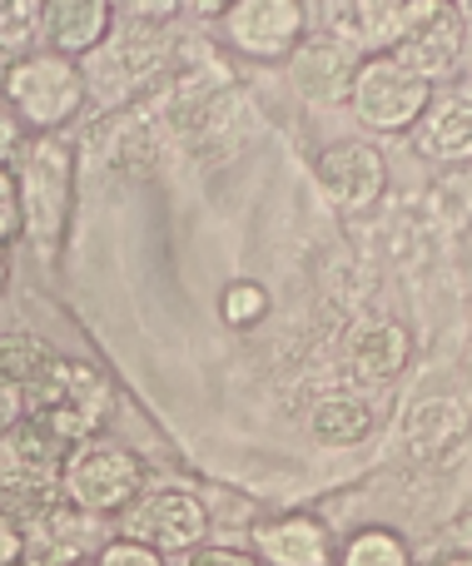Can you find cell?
<instances>
[{
	"mask_svg": "<svg viewBox=\"0 0 472 566\" xmlns=\"http://www.w3.org/2000/svg\"><path fill=\"white\" fill-rule=\"evenodd\" d=\"M145 492V462L109 438H90L60 458V497L90 517H119Z\"/></svg>",
	"mask_w": 472,
	"mask_h": 566,
	"instance_id": "cell-4",
	"label": "cell"
},
{
	"mask_svg": "<svg viewBox=\"0 0 472 566\" xmlns=\"http://www.w3.org/2000/svg\"><path fill=\"white\" fill-rule=\"evenodd\" d=\"M40 0H0V50H20L35 40Z\"/></svg>",
	"mask_w": 472,
	"mask_h": 566,
	"instance_id": "cell-20",
	"label": "cell"
},
{
	"mask_svg": "<svg viewBox=\"0 0 472 566\" xmlns=\"http://www.w3.org/2000/svg\"><path fill=\"white\" fill-rule=\"evenodd\" d=\"M20 422H25V388L0 373V438H6L10 428H20Z\"/></svg>",
	"mask_w": 472,
	"mask_h": 566,
	"instance_id": "cell-23",
	"label": "cell"
},
{
	"mask_svg": "<svg viewBox=\"0 0 472 566\" xmlns=\"http://www.w3.org/2000/svg\"><path fill=\"white\" fill-rule=\"evenodd\" d=\"M95 566H169V557H159V552H155V547H145V542L109 537V542H99Z\"/></svg>",
	"mask_w": 472,
	"mask_h": 566,
	"instance_id": "cell-21",
	"label": "cell"
},
{
	"mask_svg": "<svg viewBox=\"0 0 472 566\" xmlns=\"http://www.w3.org/2000/svg\"><path fill=\"white\" fill-rule=\"evenodd\" d=\"M60 458L65 448L50 442L35 422H20L0 438V507L25 512L60 492Z\"/></svg>",
	"mask_w": 472,
	"mask_h": 566,
	"instance_id": "cell-10",
	"label": "cell"
},
{
	"mask_svg": "<svg viewBox=\"0 0 472 566\" xmlns=\"http://www.w3.org/2000/svg\"><path fill=\"white\" fill-rule=\"evenodd\" d=\"M6 283H10V259H6V249H0V293H6Z\"/></svg>",
	"mask_w": 472,
	"mask_h": 566,
	"instance_id": "cell-29",
	"label": "cell"
},
{
	"mask_svg": "<svg viewBox=\"0 0 472 566\" xmlns=\"http://www.w3.org/2000/svg\"><path fill=\"white\" fill-rule=\"evenodd\" d=\"M348 105H354L358 125L374 129V135H408L418 125V115L433 105V85L423 75H413L394 50H384V55H368L354 70Z\"/></svg>",
	"mask_w": 472,
	"mask_h": 566,
	"instance_id": "cell-5",
	"label": "cell"
},
{
	"mask_svg": "<svg viewBox=\"0 0 472 566\" xmlns=\"http://www.w3.org/2000/svg\"><path fill=\"white\" fill-rule=\"evenodd\" d=\"M219 313H224L229 328H254V323L269 313V293H264V283H254V279H234L224 293H219Z\"/></svg>",
	"mask_w": 472,
	"mask_h": 566,
	"instance_id": "cell-19",
	"label": "cell"
},
{
	"mask_svg": "<svg viewBox=\"0 0 472 566\" xmlns=\"http://www.w3.org/2000/svg\"><path fill=\"white\" fill-rule=\"evenodd\" d=\"M25 557V537H20V517L10 507H0V566H20Z\"/></svg>",
	"mask_w": 472,
	"mask_h": 566,
	"instance_id": "cell-24",
	"label": "cell"
},
{
	"mask_svg": "<svg viewBox=\"0 0 472 566\" xmlns=\"http://www.w3.org/2000/svg\"><path fill=\"white\" fill-rule=\"evenodd\" d=\"M368 428H374V412L358 398H328V402H318V412H314V432L324 442H358Z\"/></svg>",
	"mask_w": 472,
	"mask_h": 566,
	"instance_id": "cell-18",
	"label": "cell"
},
{
	"mask_svg": "<svg viewBox=\"0 0 472 566\" xmlns=\"http://www.w3.org/2000/svg\"><path fill=\"white\" fill-rule=\"evenodd\" d=\"M99 517L70 507L65 497H45L20 512V537H25V566H80L99 552Z\"/></svg>",
	"mask_w": 472,
	"mask_h": 566,
	"instance_id": "cell-9",
	"label": "cell"
},
{
	"mask_svg": "<svg viewBox=\"0 0 472 566\" xmlns=\"http://www.w3.org/2000/svg\"><path fill=\"white\" fill-rule=\"evenodd\" d=\"M15 149H20V125H15V115L0 105V165H10Z\"/></svg>",
	"mask_w": 472,
	"mask_h": 566,
	"instance_id": "cell-27",
	"label": "cell"
},
{
	"mask_svg": "<svg viewBox=\"0 0 472 566\" xmlns=\"http://www.w3.org/2000/svg\"><path fill=\"white\" fill-rule=\"evenodd\" d=\"M334 566H413V547L394 527H364L334 552Z\"/></svg>",
	"mask_w": 472,
	"mask_h": 566,
	"instance_id": "cell-15",
	"label": "cell"
},
{
	"mask_svg": "<svg viewBox=\"0 0 472 566\" xmlns=\"http://www.w3.org/2000/svg\"><path fill=\"white\" fill-rule=\"evenodd\" d=\"M388 30H394V55L428 85L463 65V20L453 15V0H403Z\"/></svg>",
	"mask_w": 472,
	"mask_h": 566,
	"instance_id": "cell-6",
	"label": "cell"
},
{
	"mask_svg": "<svg viewBox=\"0 0 472 566\" xmlns=\"http://www.w3.org/2000/svg\"><path fill=\"white\" fill-rule=\"evenodd\" d=\"M20 234H25V219H20V189H15L10 165H0V249L15 244Z\"/></svg>",
	"mask_w": 472,
	"mask_h": 566,
	"instance_id": "cell-22",
	"label": "cell"
},
{
	"mask_svg": "<svg viewBox=\"0 0 472 566\" xmlns=\"http://www.w3.org/2000/svg\"><path fill=\"white\" fill-rule=\"evenodd\" d=\"M438 566H468V557H453V562H438Z\"/></svg>",
	"mask_w": 472,
	"mask_h": 566,
	"instance_id": "cell-30",
	"label": "cell"
},
{
	"mask_svg": "<svg viewBox=\"0 0 472 566\" xmlns=\"http://www.w3.org/2000/svg\"><path fill=\"white\" fill-rule=\"evenodd\" d=\"M115 30V0H40L35 40L50 55H90Z\"/></svg>",
	"mask_w": 472,
	"mask_h": 566,
	"instance_id": "cell-11",
	"label": "cell"
},
{
	"mask_svg": "<svg viewBox=\"0 0 472 566\" xmlns=\"http://www.w3.org/2000/svg\"><path fill=\"white\" fill-rule=\"evenodd\" d=\"M185 6L195 10V15H204V20H219L229 6H234V0H185Z\"/></svg>",
	"mask_w": 472,
	"mask_h": 566,
	"instance_id": "cell-28",
	"label": "cell"
},
{
	"mask_svg": "<svg viewBox=\"0 0 472 566\" xmlns=\"http://www.w3.org/2000/svg\"><path fill=\"white\" fill-rule=\"evenodd\" d=\"M125 532L129 542H145L159 557H175V552H195L209 537V507L185 488H155L139 492L125 507Z\"/></svg>",
	"mask_w": 472,
	"mask_h": 566,
	"instance_id": "cell-7",
	"label": "cell"
},
{
	"mask_svg": "<svg viewBox=\"0 0 472 566\" xmlns=\"http://www.w3.org/2000/svg\"><path fill=\"white\" fill-rule=\"evenodd\" d=\"M318 179H324V195L344 209H368L388 185V165L374 145L364 139H344L318 159Z\"/></svg>",
	"mask_w": 472,
	"mask_h": 566,
	"instance_id": "cell-13",
	"label": "cell"
},
{
	"mask_svg": "<svg viewBox=\"0 0 472 566\" xmlns=\"http://www.w3.org/2000/svg\"><path fill=\"white\" fill-rule=\"evenodd\" d=\"M15 189H20V219H25V239L40 249H55L65 234L70 199H75V149L60 135H30L15 149Z\"/></svg>",
	"mask_w": 472,
	"mask_h": 566,
	"instance_id": "cell-3",
	"label": "cell"
},
{
	"mask_svg": "<svg viewBox=\"0 0 472 566\" xmlns=\"http://www.w3.org/2000/svg\"><path fill=\"white\" fill-rule=\"evenodd\" d=\"M219 25H224V40L239 55L259 60V65H279L304 45L308 10L304 0H234L219 15Z\"/></svg>",
	"mask_w": 472,
	"mask_h": 566,
	"instance_id": "cell-8",
	"label": "cell"
},
{
	"mask_svg": "<svg viewBox=\"0 0 472 566\" xmlns=\"http://www.w3.org/2000/svg\"><path fill=\"white\" fill-rule=\"evenodd\" d=\"M254 562L259 566H334V532L318 517H308V512L259 522Z\"/></svg>",
	"mask_w": 472,
	"mask_h": 566,
	"instance_id": "cell-12",
	"label": "cell"
},
{
	"mask_svg": "<svg viewBox=\"0 0 472 566\" xmlns=\"http://www.w3.org/2000/svg\"><path fill=\"white\" fill-rule=\"evenodd\" d=\"M413 139L428 159H448V165H463L468 159V145H472V109H468V95H448V99H433V105L418 115L413 125Z\"/></svg>",
	"mask_w": 472,
	"mask_h": 566,
	"instance_id": "cell-14",
	"label": "cell"
},
{
	"mask_svg": "<svg viewBox=\"0 0 472 566\" xmlns=\"http://www.w3.org/2000/svg\"><path fill=\"white\" fill-rule=\"evenodd\" d=\"M85 99H90L85 70L65 55H50V50H25L0 75V105L30 135H60L85 109Z\"/></svg>",
	"mask_w": 472,
	"mask_h": 566,
	"instance_id": "cell-2",
	"label": "cell"
},
{
	"mask_svg": "<svg viewBox=\"0 0 472 566\" xmlns=\"http://www.w3.org/2000/svg\"><path fill=\"white\" fill-rule=\"evenodd\" d=\"M403 363H408V333L398 323H378V328H368L358 338V368L368 378H394Z\"/></svg>",
	"mask_w": 472,
	"mask_h": 566,
	"instance_id": "cell-17",
	"label": "cell"
},
{
	"mask_svg": "<svg viewBox=\"0 0 472 566\" xmlns=\"http://www.w3.org/2000/svg\"><path fill=\"white\" fill-rule=\"evenodd\" d=\"M55 358L60 353L50 348L45 338H35V333H0V373L15 378L20 388H30Z\"/></svg>",
	"mask_w": 472,
	"mask_h": 566,
	"instance_id": "cell-16",
	"label": "cell"
},
{
	"mask_svg": "<svg viewBox=\"0 0 472 566\" xmlns=\"http://www.w3.org/2000/svg\"><path fill=\"white\" fill-rule=\"evenodd\" d=\"M109 408H115L109 378L75 358H55L25 388V422H35L60 448H80V442L99 438Z\"/></svg>",
	"mask_w": 472,
	"mask_h": 566,
	"instance_id": "cell-1",
	"label": "cell"
},
{
	"mask_svg": "<svg viewBox=\"0 0 472 566\" xmlns=\"http://www.w3.org/2000/svg\"><path fill=\"white\" fill-rule=\"evenodd\" d=\"M179 6H185V0H129V15H135V20H149V25H155V20H169V15H175Z\"/></svg>",
	"mask_w": 472,
	"mask_h": 566,
	"instance_id": "cell-26",
	"label": "cell"
},
{
	"mask_svg": "<svg viewBox=\"0 0 472 566\" xmlns=\"http://www.w3.org/2000/svg\"><path fill=\"white\" fill-rule=\"evenodd\" d=\"M189 566H259V562L254 552H239V547H195Z\"/></svg>",
	"mask_w": 472,
	"mask_h": 566,
	"instance_id": "cell-25",
	"label": "cell"
}]
</instances>
